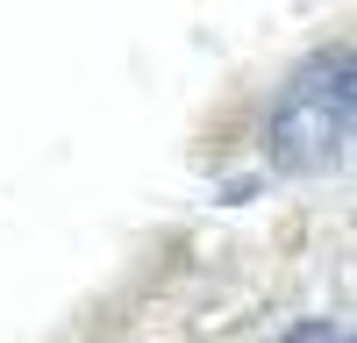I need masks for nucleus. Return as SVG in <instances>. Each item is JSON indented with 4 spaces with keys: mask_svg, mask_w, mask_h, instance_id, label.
<instances>
[{
    "mask_svg": "<svg viewBox=\"0 0 357 343\" xmlns=\"http://www.w3.org/2000/svg\"><path fill=\"white\" fill-rule=\"evenodd\" d=\"M350 136H357V65L350 50H321L279 86L272 114H264V151L279 172L314 179L350 158Z\"/></svg>",
    "mask_w": 357,
    "mask_h": 343,
    "instance_id": "1",
    "label": "nucleus"
}]
</instances>
